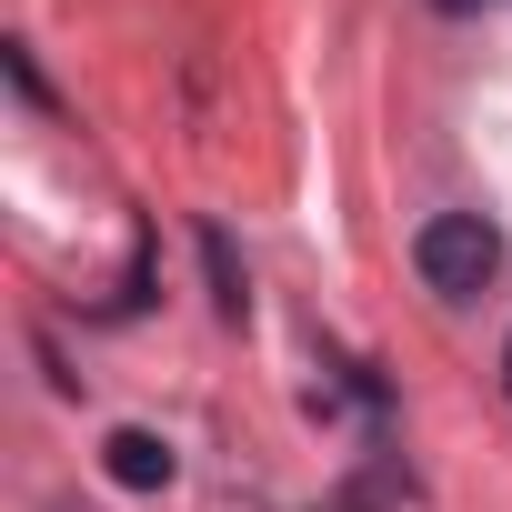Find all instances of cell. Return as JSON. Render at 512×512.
I'll list each match as a JSON object with an SVG mask.
<instances>
[{
    "instance_id": "3",
    "label": "cell",
    "mask_w": 512,
    "mask_h": 512,
    "mask_svg": "<svg viewBox=\"0 0 512 512\" xmlns=\"http://www.w3.org/2000/svg\"><path fill=\"white\" fill-rule=\"evenodd\" d=\"M201 262H211V312L221 322H251V292H241V262H231V231L201 221Z\"/></svg>"
},
{
    "instance_id": "5",
    "label": "cell",
    "mask_w": 512,
    "mask_h": 512,
    "mask_svg": "<svg viewBox=\"0 0 512 512\" xmlns=\"http://www.w3.org/2000/svg\"><path fill=\"white\" fill-rule=\"evenodd\" d=\"M432 11H442V21H472V11H492V0H432Z\"/></svg>"
},
{
    "instance_id": "1",
    "label": "cell",
    "mask_w": 512,
    "mask_h": 512,
    "mask_svg": "<svg viewBox=\"0 0 512 512\" xmlns=\"http://www.w3.org/2000/svg\"><path fill=\"white\" fill-rule=\"evenodd\" d=\"M412 272H422V292L472 302V292H492V272H502V231H492L482 211H432V221L412 231Z\"/></svg>"
},
{
    "instance_id": "4",
    "label": "cell",
    "mask_w": 512,
    "mask_h": 512,
    "mask_svg": "<svg viewBox=\"0 0 512 512\" xmlns=\"http://www.w3.org/2000/svg\"><path fill=\"white\" fill-rule=\"evenodd\" d=\"M0 71H11V91H21L31 111H51V81H41V61H31L21 41H0Z\"/></svg>"
},
{
    "instance_id": "2",
    "label": "cell",
    "mask_w": 512,
    "mask_h": 512,
    "mask_svg": "<svg viewBox=\"0 0 512 512\" xmlns=\"http://www.w3.org/2000/svg\"><path fill=\"white\" fill-rule=\"evenodd\" d=\"M101 472H111L121 492H171V472H181V462H171V442H161V432L121 422V432L101 442Z\"/></svg>"
},
{
    "instance_id": "6",
    "label": "cell",
    "mask_w": 512,
    "mask_h": 512,
    "mask_svg": "<svg viewBox=\"0 0 512 512\" xmlns=\"http://www.w3.org/2000/svg\"><path fill=\"white\" fill-rule=\"evenodd\" d=\"M502 392H512V342H502Z\"/></svg>"
}]
</instances>
